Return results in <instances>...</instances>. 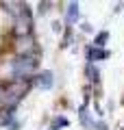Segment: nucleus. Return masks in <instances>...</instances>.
<instances>
[{
	"label": "nucleus",
	"mask_w": 124,
	"mask_h": 130,
	"mask_svg": "<svg viewBox=\"0 0 124 130\" xmlns=\"http://www.w3.org/2000/svg\"><path fill=\"white\" fill-rule=\"evenodd\" d=\"M35 67H37V61L33 56H18L11 65V76L15 83H22L35 74Z\"/></svg>",
	"instance_id": "1"
},
{
	"label": "nucleus",
	"mask_w": 124,
	"mask_h": 130,
	"mask_svg": "<svg viewBox=\"0 0 124 130\" xmlns=\"http://www.w3.org/2000/svg\"><path fill=\"white\" fill-rule=\"evenodd\" d=\"M31 26H33V20H31V11L26 7L22 15H18V20H15V32L20 37H26V35H31Z\"/></svg>",
	"instance_id": "2"
},
{
	"label": "nucleus",
	"mask_w": 124,
	"mask_h": 130,
	"mask_svg": "<svg viewBox=\"0 0 124 130\" xmlns=\"http://www.w3.org/2000/svg\"><path fill=\"white\" fill-rule=\"evenodd\" d=\"M18 52H20V56H31V52L35 50V39L31 37V35H26V37H20L18 39Z\"/></svg>",
	"instance_id": "3"
},
{
	"label": "nucleus",
	"mask_w": 124,
	"mask_h": 130,
	"mask_svg": "<svg viewBox=\"0 0 124 130\" xmlns=\"http://www.w3.org/2000/svg\"><path fill=\"white\" fill-rule=\"evenodd\" d=\"M102 59H109V52H107L105 48H89V52H87L89 63H92V61H102Z\"/></svg>",
	"instance_id": "4"
},
{
	"label": "nucleus",
	"mask_w": 124,
	"mask_h": 130,
	"mask_svg": "<svg viewBox=\"0 0 124 130\" xmlns=\"http://www.w3.org/2000/svg\"><path fill=\"white\" fill-rule=\"evenodd\" d=\"M37 87H41V89H50L52 87V72H41L39 76H37Z\"/></svg>",
	"instance_id": "5"
},
{
	"label": "nucleus",
	"mask_w": 124,
	"mask_h": 130,
	"mask_svg": "<svg viewBox=\"0 0 124 130\" xmlns=\"http://www.w3.org/2000/svg\"><path fill=\"white\" fill-rule=\"evenodd\" d=\"M78 13H81V11H78V5H76V2H72V5L68 7V22H76Z\"/></svg>",
	"instance_id": "6"
},
{
	"label": "nucleus",
	"mask_w": 124,
	"mask_h": 130,
	"mask_svg": "<svg viewBox=\"0 0 124 130\" xmlns=\"http://www.w3.org/2000/svg\"><path fill=\"white\" fill-rule=\"evenodd\" d=\"M107 39H109V32H107V30H102V32H98V37H96V48H105V43H107Z\"/></svg>",
	"instance_id": "7"
},
{
	"label": "nucleus",
	"mask_w": 124,
	"mask_h": 130,
	"mask_svg": "<svg viewBox=\"0 0 124 130\" xmlns=\"http://www.w3.org/2000/svg\"><path fill=\"white\" fill-rule=\"evenodd\" d=\"M59 126H68V119L65 117H57L55 121H52V126H50V130H57Z\"/></svg>",
	"instance_id": "8"
},
{
	"label": "nucleus",
	"mask_w": 124,
	"mask_h": 130,
	"mask_svg": "<svg viewBox=\"0 0 124 130\" xmlns=\"http://www.w3.org/2000/svg\"><path fill=\"white\" fill-rule=\"evenodd\" d=\"M87 76H89L92 80H98V70H94V65H92V63L87 65Z\"/></svg>",
	"instance_id": "9"
},
{
	"label": "nucleus",
	"mask_w": 124,
	"mask_h": 130,
	"mask_svg": "<svg viewBox=\"0 0 124 130\" xmlns=\"http://www.w3.org/2000/svg\"><path fill=\"white\" fill-rule=\"evenodd\" d=\"M48 7H50V2H41V5H39V11H41V13H46Z\"/></svg>",
	"instance_id": "10"
}]
</instances>
